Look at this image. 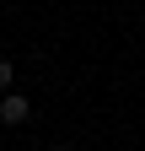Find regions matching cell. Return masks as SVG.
Returning <instances> with one entry per match:
<instances>
[{
  "instance_id": "obj_1",
  "label": "cell",
  "mask_w": 145,
  "mask_h": 151,
  "mask_svg": "<svg viewBox=\"0 0 145 151\" xmlns=\"http://www.w3.org/2000/svg\"><path fill=\"white\" fill-rule=\"evenodd\" d=\"M27 119H32V103L22 92H6L0 97V124H27Z\"/></svg>"
},
{
  "instance_id": "obj_2",
  "label": "cell",
  "mask_w": 145,
  "mask_h": 151,
  "mask_svg": "<svg viewBox=\"0 0 145 151\" xmlns=\"http://www.w3.org/2000/svg\"><path fill=\"white\" fill-rule=\"evenodd\" d=\"M11 81H16V65H11V60H6V54H0V92H6V86H11Z\"/></svg>"
},
{
  "instance_id": "obj_3",
  "label": "cell",
  "mask_w": 145,
  "mask_h": 151,
  "mask_svg": "<svg viewBox=\"0 0 145 151\" xmlns=\"http://www.w3.org/2000/svg\"><path fill=\"white\" fill-rule=\"evenodd\" d=\"M48 151H65V146H48Z\"/></svg>"
}]
</instances>
